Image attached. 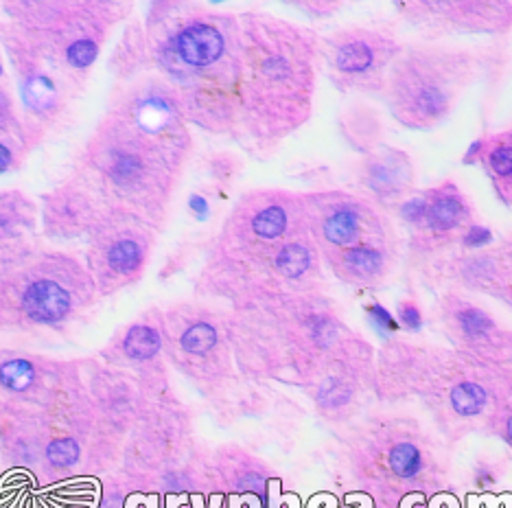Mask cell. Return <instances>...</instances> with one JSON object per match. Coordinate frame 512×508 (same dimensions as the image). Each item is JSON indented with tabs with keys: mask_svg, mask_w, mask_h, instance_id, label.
I'll return each instance as SVG.
<instances>
[{
	"mask_svg": "<svg viewBox=\"0 0 512 508\" xmlns=\"http://www.w3.org/2000/svg\"><path fill=\"white\" fill-rule=\"evenodd\" d=\"M154 71L180 99L191 127L235 136L241 82L239 14L158 0L143 11Z\"/></svg>",
	"mask_w": 512,
	"mask_h": 508,
	"instance_id": "1",
	"label": "cell"
},
{
	"mask_svg": "<svg viewBox=\"0 0 512 508\" xmlns=\"http://www.w3.org/2000/svg\"><path fill=\"white\" fill-rule=\"evenodd\" d=\"M241 22L239 117L232 141L265 154L311 117L318 38L309 29L250 9Z\"/></svg>",
	"mask_w": 512,
	"mask_h": 508,
	"instance_id": "2",
	"label": "cell"
},
{
	"mask_svg": "<svg viewBox=\"0 0 512 508\" xmlns=\"http://www.w3.org/2000/svg\"><path fill=\"white\" fill-rule=\"evenodd\" d=\"M228 329L239 373L254 381L307 386L342 346L340 320L318 290L230 309Z\"/></svg>",
	"mask_w": 512,
	"mask_h": 508,
	"instance_id": "3",
	"label": "cell"
},
{
	"mask_svg": "<svg viewBox=\"0 0 512 508\" xmlns=\"http://www.w3.org/2000/svg\"><path fill=\"white\" fill-rule=\"evenodd\" d=\"M101 303L86 263L42 237L0 252V331L68 336Z\"/></svg>",
	"mask_w": 512,
	"mask_h": 508,
	"instance_id": "4",
	"label": "cell"
},
{
	"mask_svg": "<svg viewBox=\"0 0 512 508\" xmlns=\"http://www.w3.org/2000/svg\"><path fill=\"white\" fill-rule=\"evenodd\" d=\"M68 169L81 173L112 209L165 230L182 173L121 125L101 114Z\"/></svg>",
	"mask_w": 512,
	"mask_h": 508,
	"instance_id": "5",
	"label": "cell"
},
{
	"mask_svg": "<svg viewBox=\"0 0 512 508\" xmlns=\"http://www.w3.org/2000/svg\"><path fill=\"white\" fill-rule=\"evenodd\" d=\"M134 14L130 0H5L0 5V16L25 29L84 92L114 31Z\"/></svg>",
	"mask_w": 512,
	"mask_h": 508,
	"instance_id": "6",
	"label": "cell"
},
{
	"mask_svg": "<svg viewBox=\"0 0 512 508\" xmlns=\"http://www.w3.org/2000/svg\"><path fill=\"white\" fill-rule=\"evenodd\" d=\"M320 263V250L309 233L274 246L208 252L195 290L204 298L228 300L230 309L252 307L289 294L316 292Z\"/></svg>",
	"mask_w": 512,
	"mask_h": 508,
	"instance_id": "7",
	"label": "cell"
},
{
	"mask_svg": "<svg viewBox=\"0 0 512 508\" xmlns=\"http://www.w3.org/2000/svg\"><path fill=\"white\" fill-rule=\"evenodd\" d=\"M44 421V489L88 484L119 469L125 438L101 417L81 373L44 412Z\"/></svg>",
	"mask_w": 512,
	"mask_h": 508,
	"instance_id": "8",
	"label": "cell"
},
{
	"mask_svg": "<svg viewBox=\"0 0 512 508\" xmlns=\"http://www.w3.org/2000/svg\"><path fill=\"white\" fill-rule=\"evenodd\" d=\"M0 46L14 84L20 117L36 149L71 130L86 95L49 53L16 22L0 16Z\"/></svg>",
	"mask_w": 512,
	"mask_h": 508,
	"instance_id": "9",
	"label": "cell"
},
{
	"mask_svg": "<svg viewBox=\"0 0 512 508\" xmlns=\"http://www.w3.org/2000/svg\"><path fill=\"white\" fill-rule=\"evenodd\" d=\"M165 351L171 371H178L208 399L224 397L237 379L228 314L202 300H180L162 307Z\"/></svg>",
	"mask_w": 512,
	"mask_h": 508,
	"instance_id": "10",
	"label": "cell"
},
{
	"mask_svg": "<svg viewBox=\"0 0 512 508\" xmlns=\"http://www.w3.org/2000/svg\"><path fill=\"white\" fill-rule=\"evenodd\" d=\"M101 114L141 138L173 169L184 173L195 147L191 123L176 92L156 71L112 84Z\"/></svg>",
	"mask_w": 512,
	"mask_h": 508,
	"instance_id": "11",
	"label": "cell"
},
{
	"mask_svg": "<svg viewBox=\"0 0 512 508\" xmlns=\"http://www.w3.org/2000/svg\"><path fill=\"white\" fill-rule=\"evenodd\" d=\"M158 235L145 219L110 206L106 217L84 241L81 257L95 281L99 300L130 290L145 279Z\"/></svg>",
	"mask_w": 512,
	"mask_h": 508,
	"instance_id": "12",
	"label": "cell"
},
{
	"mask_svg": "<svg viewBox=\"0 0 512 508\" xmlns=\"http://www.w3.org/2000/svg\"><path fill=\"white\" fill-rule=\"evenodd\" d=\"M307 233L302 195L281 189H259L246 193L235 204L226 222L221 224L211 252L274 246Z\"/></svg>",
	"mask_w": 512,
	"mask_h": 508,
	"instance_id": "13",
	"label": "cell"
},
{
	"mask_svg": "<svg viewBox=\"0 0 512 508\" xmlns=\"http://www.w3.org/2000/svg\"><path fill=\"white\" fill-rule=\"evenodd\" d=\"M195 452L191 412L180 397H173L154 403L134 425L125 441L119 471L138 484L184 463Z\"/></svg>",
	"mask_w": 512,
	"mask_h": 508,
	"instance_id": "14",
	"label": "cell"
},
{
	"mask_svg": "<svg viewBox=\"0 0 512 508\" xmlns=\"http://www.w3.org/2000/svg\"><path fill=\"white\" fill-rule=\"evenodd\" d=\"M103 364L136 377L156 397H176L165 351L162 307L151 305L116 329L95 353Z\"/></svg>",
	"mask_w": 512,
	"mask_h": 508,
	"instance_id": "15",
	"label": "cell"
},
{
	"mask_svg": "<svg viewBox=\"0 0 512 508\" xmlns=\"http://www.w3.org/2000/svg\"><path fill=\"white\" fill-rule=\"evenodd\" d=\"M81 373L79 357H53L16 346L0 349V406L46 412Z\"/></svg>",
	"mask_w": 512,
	"mask_h": 508,
	"instance_id": "16",
	"label": "cell"
},
{
	"mask_svg": "<svg viewBox=\"0 0 512 508\" xmlns=\"http://www.w3.org/2000/svg\"><path fill=\"white\" fill-rule=\"evenodd\" d=\"M38 202L42 239L62 248L86 241L110 209L106 198L73 169L42 191Z\"/></svg>",
	"mask_w": 512,
	"mask_h": 508,
	"instance_id": "17",
	"label": "cell"
},
{
	"mask_svg": "<svg viewBox=\"0 0 512 508\" xmlns=\"http://www.w3.org/2000/svg\"><path fill=\"white\" fill-rule=\"evenodd\" d=\"M302 206L309 237L318 246L320 257L372 244V233L381 235V230H386L377 213L355 195L340 191L305 193Z\"/></svg>",
	"mask_w": 512,
	"mask_h": 508,
	"instance_id": "18",
	"label": "cell"
},
{
	"mask_svg": "<svg viewBox=\"0 0 512 508\" xmlns=\"http://www.w3.org/2000/svg\"><path fill=\"white\" fill-rule=\"evenodd\" d=\"M79 364L92 403H95V408L106 419V423L114 427L125 441L134 430V425L143 419V414L154 403L173 399L151 395L136 377L119 371V368L103 364L95 353L79 357Z\"/></svg>",
	"mask_w": 512,
	"mask_h": 508,
	"instance_id": "19",
	"label": "cell"
},
{
	"mask_svg": "<svg viewBox=\"0 0 512 508\" xmlns=\"http://www.w3.org/2000/svg\"><path fill=\"white\" fill-rule=\"evenodd\" d=\"M46 456L44 412L0 406V467L42 487Z\"/></svg>",
	"mask_w": 512,
	"mask_h": 508,
	"instance_id": "20",
	"label": "cell"
},
{
	"mask_svg": "<svg viewBox=\"0 0 512 508\" xmlns=\"http://www.w3.org/2000/svg\"><path fill=\"white\" fill-rule=\"evenodd\" d=\"M213 491L230 493L254 504L270 502L274 471L261 458L235 445H224L208 456Z\"/></svg>",
	"mask_w": 512,
	"mask_h": 508,
	"instance_id": "21",
	"label": "cell"
},
{
	"mask_svg": "<svg viewBox=\"0 0 512 508\" xmlns=\"http://www.w3.org/2000/svg\"><path fill=\"white\" fill-rule=\"evenodd\" d=\"M320 60L337 86H351L377 73L388 51L366 31H337L318 42Z\"/></svg>",
	"mask_w": 512,
	"mask_h": 508,
	"instance_id": "22",
	"label": "cell"
},
{
	"mask_svg": "<svg viewBox=\"0 0 512 508\" xmlns=\"http://www.w3.org/2000/svg\"><path fill=\"white\" fill-rule=\"evenodd\" d=\"M33 152L38 149L20 117L14 84H11L3 46H0V178L18 173Z\"/></svg>",
	"mask_w": 512,
	"mask_h": 508,
	"instance_id": "23",
	"label": "cell"
},
{
	"mask_svg": "<svg viewBox=\"0 0 512 508\" xmlns=\"http://www.w3.org/2000/svg\"><path fill=\"white\" fill-rule=\"evenodd\" d=\"M453 95L449 79H436L434 73L416 71L407 77V84L399 92V110L405 112V121L414 125H432L451 110Z\"/></svg>",
	"mask_w": 512,
	"mask_h": 508,
	"instance_id": "24",
	"label": "cell"
},
{
	"mask_svg": "<svg viewBox=\"0 0 512 508\" xmlns=\"http://www.w3.org/2000/svg\"><path fill=\"white\" fill-rule=\"evenodd\" d=\"M42 237L40 202L22 189H0V252Z\"/></svg>",
	"mask_w": 512,
	"mask_h": 508,
	"instance_id": "25",
	"label": "cell"
},
{
	"mask_svg": "<svg viewBox=\"0 0 512 508\" xmlns=\"http://www.w3.org/2000/svg\"><path fill=\"white\" fill-rule=\"evenodd\" d=\"M108 71L114 79V84L130 82V79L154 71L141 16H132L121 27V36L116 40L114 49L108 57Z\"/></svg>",
	"mask_w": 512,
	"mask_h": 508,
	"instance_id": "26",
	"label": "cell"
},
{
	"mask_svg": "<svg viewBox=\"0 0 512 508\" xmlns=\"http://www.w3.org/2000/svg\"><path fill=\"white\" fill-rule=\"evenodd\" d=\"M86 487L95 493V508H149L145 493L119 469L106 473Z\"/></svg>",
	"mask_w": 512,
	"mask_h": 508,
	"instance_id": "27",
	"label": "cell"
},
{
	"mask_svg": "<svg viewBox=\"0 0 512 508\" xmlns=\"http://www.w3.org/2000/svg\"><path fill=\"white\" fill-rule=\"evenodd\" d=\"M471 215L462 193L456 189H440L434 198H427L423 226L436 235H449L464 226Z\"/></svg>",
	"mask_w": 512,
	"mask_h": 508,
	"instance_id": "28",
	"label": "cell"
},
{
	"mask_svg": "<svg viewBox=\"0 0 512 508\" xmlns=\"http://www.w3.org/2000/svg\"><path fill=\"white\" fill-rule=\"evenodd\" d=\"M364 180L368 182V187L372 191L383 195V198H388V195L394 198V195H399L405 189V184L410 182V178H407L405 173V167H399L397 160L392 158L372 160Z\"/></svg>",
	"mask_w": 512,
	"mask_h": 508,
	"instance_id": "29",
	"label": "cell"
},
{
	"mask_svg": "<svg viewBox=\"0 0 512 508\" xmlns=\"http://www.w3.org/2000/svg\"><path fill=\"white\" fill-rule=\"evenodd\" d=\"M388 463L399 478H414L423 469V456L412 443H399L390 449Z\"/></svg>",
	"mask_w": 512,
	"mask_h": 508,
	"instance_id": "30",
	"label": "cell"
},
{
	"mask_svg": "<svg viewBox=\"0 0 512 508\" xmlns=\"http://www.w3.org/2000/svg\"><path fill=\"white\" fill-rule=\"evenodd\" d=\"M451 406L462 417H475L486 406V392L477 384H458L451 390Z\"/></svg>",
	"mask_w": 512,
	"mask_h": 508,
	"instance_id": "31",
	"label": "cell"
},
{
	"mask_svg": "<svg viewBox=\"0 0 512 508\" xmlns=\"http://www.w3.org/2000/svg\"><path fill=\"white\" fill-rule=\"evenodd\" d=\"M206 167H208V173H211V178L217 184H230L232 180L237 178V173L241 171L239 160L232 154H226V152L213 154L211 158H208Z\"/></svg>",
	"mask_w": 512,
	"mask_h": 508,
	"instance_id": "32",
	"label": "cell"
},
{
	"mask_svg": "<svg viewBox=\"0 0 512 508\" xmlns=\"http://www.w3.org/2000/svg\"><path fill=\"white\" fill-rule=\"evenodd\" d=\"M462 333L469 338H482L493 329V322L480 309H467L460 314Z\"/></svg>",
	"mask_w": 512,
	"mask_h": 508,
	"instance_id": "33",
	"label": "cell"
},
{
	"mask_svg": "<svg viewBox=\"0 0 512 508\" xmlns=\"http://www.w3.org/2000/svg\"><path fill=\"white\" fill-rule=\"evenodd\" d=\"M488 167L495 173L497 178L508 180L512 178V145L508 143H499L491 149L488 154Z\"/></svg>",
	"mask_w": 512,
	"mask_h": 508,
	"instance_id": "34",
	"label": "cell"
},
{
	"mask_svg": "<svg viewBox=\"0 0 512 508\" xmlns=\"http://www.w3.org/2000/svg\"><path fill=\"white\" fill-rule=\"evenodd\" d=\"M186 206H189V213L197 222H206L211 217V202L202 193H191L189 200H186Z\"/></svg>",
	"mask_w": 512,
	"mask_h": 508,
	"instance_id": "35",
	"label": "cell"
},
{
	"mask_svg": "<svg viewBox=\"0 0 512 508\" xmlns=\"http://www.w3.org/2000/svg\"><path fill=\"white\" fill-rule=\"evenodd\" d=\"M464 246L467 248H484L486 244H491L493 241V235L488 233L486 228H477V226H473V228H469L467 230V235H464Z\"/></svg>",
	"mask_w": 512,
	"mask_h": 508,
	"instance_id": "36",
	"label": "cell"
},
{
	"mask_svg": "<svg viewBox=\"0 0 512 508\" xmlns=\"http://www.w3.org/2000/svg\"><path fill=\"white\" fill-rule=\"evenodd\" d=\"M401 318L410 329H421V314H418V309L414 305H403Z\"/></svg>",
	"mask_w": 512,
	"mask_h": 508,
	"instance_id": "37",
	"label": "cell"
},
{
	"mask_svg": "<svg viewBox=\"0 0 512 508\" xmlns=\"http://www.w3.org/2000/svg\"><path fill=\"white\" fill-rule=\"evenodd\" d=\"M372 318H375V322H377V325H381L383 329H394V318L388 314V311L386 309H383L381 305H375V307H372Z\"/></svg>",
	"mask_w": 512,
	"mask_h": 508,
	"instance_id": "38",
	"label": "cell"
},
{
	"mask_svg": "<svg viewBox=\"0 0 512 508\" xmlns=\"http://www.w3.org/2000/svg\"><path fill=\"white\" fill-rule=\"evenodd\" d=\"M506 436H508V441L512 443V417H510L508 423H506Z\"/></svg>",
	"mask_w": 512,
	"mask_h": 508,
	"instance_id": "39",
	"label": "cell"
}]
</instances>
